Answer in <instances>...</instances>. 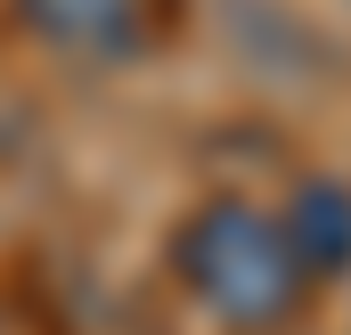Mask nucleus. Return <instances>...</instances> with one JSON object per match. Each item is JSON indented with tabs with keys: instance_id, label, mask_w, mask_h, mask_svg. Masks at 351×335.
<instances>
[{
	"instance_id": "nucleus-1",
	"label": "nucleus",
	"mask_w": 351,
	"mask_h": 335,
	"mask_svg": "<svg viewBox=\"0 0 351 335\" xmlns=\"http://www.w3.org/2000/svg\"><path fill=\"white\" fill-rule=\"evenodd\" d=\"M172 278L229 335H278L311 311V278L278 238V213L237 188L196 196L172 221Z\"/></svg>"
},
{
	"instance_id": "nucleus-2",
	"label": "nucleus",
	"mask_w": 351,
	"mask_h": 335,
	"mask_svg": "<svg viewBox=\"0 0 351 335\" xmlns=\"http://www.w3.org/2000/svg\"><path fill=\"white\" fill-rule=\"evenodd\" d=\"M8 16L41 49H58L74 66H98V74L139 66L172 33V0H8Z\"/></svg>"
},
{
	"instance_id": "nucleus-3",
	"label": "nucleus",
	"mask_w": 351,
	"mask_h": 335,
	"mask_svg": "<svg viewBox=\"0 0 351 335\" xmlns=\"http://www.w3.org/2000/svg\"><path fill=\"white\" fill-rule=\"evenodd\" d=\"M278 238H286V253L302 262L311 286H319V278H343L351 270V188L327 180V172L294 180L286 205H278Z\"/></svg>"
}]
</instances>
